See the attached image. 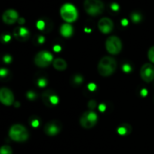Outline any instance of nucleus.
Segmentation results:
<instances>
[{
    "label": "nucleus",
    "instance_id": "obj_15",
    "mask_svg": "<svg viewBox=\"0 0 154 154\" xmlns=\"http://www.w3.org/2000/svg\"><path fill=\"white\" fill-rule=\"evenodd\" d=\"M36 27L41 31L47 33V32L51 31V29H52L53 24L52 22L48 18V19L47 18L44 19L43 18V19H40L39 21H38Z\"/></svg>",
    "mask_w": 154,
    "mask_h": 154
},
{
    "label": "nucleus",
    "instance_id": "obj_34",
    "mask_svg": "<svg viewBox=\"0 0 154 154\" xmlns=\"http://www.w3.org/2000/svg\"><path fill=\"white\" fill-rule=\"evenodd\" d=\"M54 51H56V52H59V51H61V46L60 45H55V46L54 47Z\"/></svg>",
    "mask_w": 154,
    "mask_h": 154
},
{
    "label": "nucleus",
    "instance_id": "obj_12",
    "mask_svg": "<svg viewBox=\"0 0 154 154\" xmlns=\"http://www.w3.org/2000/svg\"><path fill=\"white\" fill-rule=\"evenodd\" d=\"M98 28L104 34L110 33L114 29V23L108 18H102L98 23Z\"/></svg>",
    "mask_w": 154,
    "mask_h": 154
},
{
    "label": "nucleus",
    "instance_id": "obj_27",
    "mask_svg": "<svg viewBox=\"0 0 154 154\" xmlns=\"http://www.w3.org/2000/svg\"><path fill=\"white\" fill-rule=\"evenodd\" d=\"M11 39V36H10V34H8V33H3L0 36V40L3 43H7V42H10Z\"/></svg>",
    "mask_w": 154,
    "mask_h": 154
},
{
    "label": "nucleus",
    "instance_id": "obj_14",
    "mask_svg": "<svg viewBox=\"0 0 154 154\" xmlns=\"http://www.w3.org/2000/svg\"><path fill=\"white\" fill-rule=\"evenodd\" d=\"M14 36L20 42H26L29 39L30 33L25 27H16L14 30Z\"/></svg>",
    "mask_w": 154,
    "mask_h": 154
},
{
    "label": "nucleus",
    "instance_id": "obj_6",
    "mask_svg": "<svg viewBox=\"0 0 154 154\" xmlns=\"http://www.w3.org/2000/svg\"><path fill=\"white\" fill-rule=\"evenodd\" d=\"M122 47H123V45H122L121 40L117 36H111L106 39L105 48L109 54H113V55L118 54L121 51Z\"/></svg>",
    "mask_w": 154,
    "mask_h": 154
},
{
    "label": "nucleus",
    "instance_id": "obj_28",
    "mask_svg": "<svg viewBox=\"0 0 154 154\" xmlns=\"http://www.w3.org/2000/svg\"><path fill=\"white\" fill-rule=\"evenodd\" d=\"M45 39L43 36L42 35H38V36H35L34 38V42L36 45H42L45 42Z\"/></svg>",
    "mask_w": 154,
    "mask_h": 154
},
{
    "label": "nucleus",
    "instance_id": "obj_8",
    "mask_svg": "<svg viewBox=\"0 0 154 154\" xmlns=\"http://www.w3.org/2000/svg\"><path fill=\"white\" fill-rule=\"evenodd\" d=\"M63 125L61 122L57 119H53V120L49 121L44 128V131L45 134L48 136H56L61 131Z\"/></svg>",
    "mask_w": 154,
    "mask_h": 154
},
{
    "label": "nucleus",
    "instance_id": "obj_29",
    "mask_svg": "<svg viewBox=\"0 0 154 154\" xmlns=\"http://www.w3.org/2000/svg\"><path fill=\"white\" fill-rule=\"evenodd\" d=\"M147 56H148V59L150 61L154 63V46H152L151 48L149 49L148 53H147Z\"/></svg>",
    "mask_w": 154,
    "mask_h": 154
},
{
    "label": "nucleus",
    "instance_id": "obj_32",
    "mask_svg": "<svg viewBox=\"0 0 154 154\" xmlns=\"http://www.w3.org/2000/svg\"><path fill=\"white\" fill-rule=\"evenodd\" d=\"M88 107H89V108H90L91 110H93V109H94L95 107H96V101H94V100H91V101H89Z\"/></svg>",
    "mask_w": 154,
    "mask_h": 154
},
{
    "label": "nucleus",
    "instance_id": "obj_24",
    "mask_svg": "<svg viewBox=\"0 0 154 154\" xmlns=\"http://www.w3.org/2000/svg\"><path fill=\"white\" fill-rule=\"evenodd\" d=\"M0 154H12V149L11 146L8 145H4V146L0 147Z\"/></svg>",
    "mask_w": 154,
    "mask_h": 154
},
{
    "label": "nucleus",
    "instance_id": "obj_1",
    "mask_svg": "<svg viewBox=\"0 0 154 154\" xmlns=\"http://www.w3.org/2000/svg\"><path fill=\"white\" fill-rule=\"evenodd\" d=\"M117 67V63L114 57L105 56L99 60L97 69L99 75L103 77H108L115 72Z\"/></svg>",
    "mask_w": 154,
    "mask_h": 154
},
{
    "label": "nucleus",
    "instance_id": "obj_9",
    "mask_svg": "<svg viewBox=\"0 0 154 154\" xmlns=\"http://www.w3.org/2000/svg\"><path fill=\"white\" fill-rule=\"evenodd\" d=\"M44 104L48 107H54L59 103V97L52 90H46L42 95Z\"/></svg>",
    "mask_w": 154,
    "mask_h": 154
},
{
    "label": "nucleus",
    "instance_id": "obj_30",
    "mask_svg": "<svg viewBox=\"0 0 154 154\" xmlns=\"http://www.w3.org/2000/svg\"><path fill=\"white\" fill-rule=\"evenodd\" d=\"M3 61L5 63H10L12 61V57L11 56L9 55V54H5V55L3 57Z\"/></svg>",
    "mask_w": 154,
    "mask_h": 154
},
{
    "label": "nucleus",
    "instance_id": "obj_36",
    "mask_svg": "<svg viewBox=\"0 0 154 154\" xmlns=\"http://www.w3.org/2000/svg\"><path fill=\"white\" fill-rule=\"evenodd\" d=\"M121 24L123 26H127L128 25V21L126 19H123L121 21Z\"/></svg>",
    "mask_w": 154,
    "mask_h": 154
},
{
    "label": "nucleus",
    "instance_id": "obj_21",
    "mask_svg": "<svg viewBox=\"0 0 154 154\" xmlns=\"http://www.w3.org/2000/svg\"><path fill=\"white\" fill-rule=\"evenodd\" d=\"M11 78V72L6 68H1L0 69V80L7 81Z\"/></svg>",
    "mask_w": 154,
    "mask_h": 154
},
{
    "label": "nucleus",
    "instance_id": "obj_2",
    "mask_svg": "<svg viewBox=\"0 0 154 154\" xmlns=\"http://www.w3.org/2000/svg\"><path fill=\"white\" fill-rule=\"evenodd\" d=\"M85 11L90 16H98L103 13L105 5L102 0H85L84 2Z\"/></svg>",
    "mask_w": 154,
    "mask_h": 154
},
{
    "label": "nucleus",
    "instance_id": "obj_31",
    "mask_svg": "<svg viewBox=\"0 0 154 154\" xmlns=\"http://www.w3.org/2000/svg\"><path fill=\"white\" fill-rule=\"evenodd\" d=\"M110 8H111V11L114 12L118 11L119 9H120V6H119V5L117 3H112L111 5V6H110Z\"/></svg>",
    "mask_w": 154,
    "mask_h": 154
},
{
    "label": "nucleus",
    "instance_id": "obj_17",
    "mask_svg": "<svg viewBox=\"0 0 154 154\" xmlns=\"http://www.w3.org/2000/svg\"><path fill=\"white\" fill-rule=\"evenodd\" d=\"M53 66L57 70L63 71L67 68V63L64 59L58 57L53 61Z\"/></svg>",
    "mask_w": 154,
    "mask_h": 154
},
{
    "label": "nucleus",
    "instance_id": "obj_11",
    "mask_svg": "<svg viewBox=\"0 0 154 154\" xmlns=\"http://www.w3.org/2000/svg\"><path fill=\"white\" fill-rule=\"evenodd\" d=\"M0 102L5 106H11L14 103V96L8 88H0Z\"/></svg>",
    "mask_w": 154,
    "mask_h": 154
},
{
    "label": "nucleus",
    "instance_id": "obj_25",
    "mask_svg": "<svg viewBox=\"0 0 154 154\" xmlns=\"http://www.w3.org/2000/svg\"><path fill=\"white\" fill-rule=\"evenodd\" d=\"M26 98L29 101H34L35 100L37 99L38 98L37 93H35V92L33 91H29L26 93Z\"/></svg>",
    "mask_w": 154,
    "mask_h": 154
},
{
    "label": "nucleus",
    "instance_id": "obj_3",
    "mask_svg": "<svg viewBox=\"0 0 154 154\" xmlns=\"http://www.w3.org/2000/svg\"><path fill=\"white\" fill-rule=\"evenodd\" d=\"M28 130L20 124H15L9 130V137L11 140L17 142L26 141L29 138Z\"/></svg>",
    "mask_w": 154,
    "mask_h": 154
},
{
    "label": "nucleus",
    "instance_id": "obj_39",
    "mask_svg": "<svg viewBox=\"0 0 154 154\" xmlns=\"http://www.w3.org/2000/svg\"><path fill=\"white\" fill-rule=\"evenodd\" d=\"M14 107H19L20 105V103L18 102V101H16V102H14Z\"/></svg>",
    "mask_w": 154,
    "mask_h": 154
},
{
    "label": "nucleus",
    "instance_id": "obj_5",
    "mask_svg": "<svg viewBox=\"0 0 154 154\" xmlns=\"http://www.w3.org/2000/svg\"><path fill=\"white\" fill-rule=\"evenodd\" d=\"M98 121V116L93 110L86 111L80 118V124L83 128L89 129L96 125Z\"/></svg>",
    "mask_w": 154,
    "mask_h": 154
},
{
    "label": "nucleus",
    "instance_id": "obj_10",
    "mask_svg": "<svg viewBox=\"0 0 154 154\" xmlns=\"http://www.w3.org/2000/svg\"><path fill=\"white\" fill-rule=\"evenodd\" d=\"M140 75L146 82H151L154 79V65L152 63H144L141 68Z\"/></svg>",
    "mask_w": 154,
    "mask_h": 154
},
{
    "label": "nucleus",
    "instance_id": "obj_7",
    "mask_svg": "<svg viewBox=\"0 0 154 154\" xmlns=\"http://www.w3.org/2000/svg\"><path fill=\"white\" fill-rule=\"evenodd\" d=\"M53 61H54V57L52 54L47 51H39L34 58V62L36 66L41 68L47 67Z\"/></svg>",
    "mask_w": 154,
    "mask_h": 154
},
{
    "label": "nucleus",
    "instance_id": "obj_4",
    "mask_svg": "<svg viewBox=\"0 0 154 154\" xmlns=\"http://www.w3.org/2000/svg\"><path fill=\"white\" fill-rule=\"evenodd\" d=\"M60 15L66 22L72 23L78 18V11L72 4L66 3L60 8Z\"/></svg>",
    "mask_w": 154,
    "mask_h": 154
},
{
    "label": "nucleus",
    "instance_id": "obj_22",
    "mask_svg": "<svg viewBox=\"0 0 154 154\" xmlns=\"http://www.w3.org/2000/svg\"><path fill=\"white\" fill-rule=\"evenodd\" d=\"M29 123L31 125L32 127L33 128H38L41 124L40 118L38 117L37 116H32L29 119Z\"/></svg>",
    "mask_w": 154,
    "mask_h": 154
},
{
    "label": "nucleus",
    "instance_id": "obj_37",
    "mask_svg": "<svg viewBox=\"0 0 154 154\" xmlns=\"http://www.w3.org/2000/svg\"><path fill=\"white\" fill-rule=\"evenodd\" d=\"M18 23H19L20 24H24V23H25V19H24V18H20L19 19H18Z\"/></svg>",
    "mask_w": 154,
    "mask_h": 154
},
{
    "label": "nucleus",
    "instance_id": "obj_19",
    "mask_svg": "<svg viewBox=\"0 0 154 154\" xmlns=\"http://www.w3.org/2000/svg\"><path fill=\"white\" fill-rule=\"evenodd\" d=\"M35 84L39 88H45L48 84V79L47 76L42 75H36L35 77Z\"/></svg>",
    "mask_w": 154,
    "mask_h": 154
},
{
    "label": "nucleus",
    "instance_id": "obj_18",
    "mask_svg": "<svg viewBox=\"0 0 154 154\" xmlns=\"http://www.w3.org/2000/svg\"><path fill=\"white\" fill-rule=\"evenodd\" d=\"M132 131V126L128 123H123L117 128V133L120 135L125 136L129 134Z\"/></svg>",
    "mask_w": 154,
    "mask_h": 154
},
{
    "label": "nucleus",
    "instance_id": "obj_38",
    "mask_svg": "<svg viewBox=\"0 0 154 154\" xmlns=\"http://www.w3.org/2000/svg\"><path fill=\"white\" fill-rule=\"evenodd\" d=\"M147 94V91H146L145 88H144V90H142V91H141V95H142V96H146Z\"/></svg>",
    "mask_w": 154,
    "mask_h": 154
},
{
    "label": "nucleus",
    "instance_id": "obj_16",
    "mask_svg": "<svg viewBox=\"0 0 154 154\" xmlns=\"http://www.w3.org/2000/svg\"><path fill=\"white\" fill-rule=\"evenodd\" d=\"M60 33L63 37H70L73 34V27L69 24H63L60 27Z\"/></svg>",
    "mask_w": 154,
    "mask_h": 154
},
{
    "label": "nucleus",
    "instance_id": "obj_13",
    "mask_svg": "<svg viewBox=\"0 0 154 154\" xmlns=\"http://www.w3.org/2000/svg\"><path fill=\"white\" fill-rule=\"evenodd\" d=\"M18 19H19L18 13L14 9L6 10L2 14V21L6 24L9 25L14 24L17 21H18Z\"/></svg>",
    "mask_w": 154,
    "mask_h": 154
},
{
    "label": "nucleus",
    "instance_id": "obj_33",
    "mask_svg": "<svg viewBox=\"0 0 154 154\" xmlns=\"http://www.w3.org/2000/svg\"><path fill=\"white\" fill-rule=\"evenodd\" d=\"M88 89L90 91H95L96 89V85L93 82L90 83V84L88 85Z\"/></svg>",
    "mask_w": 154,
    "mask_h": 154
},
{
    "label": "nucleus",
    "instance_id": "obj_35",
    "mask_svg": "<svg viewBox=\"0 0 154 154\" xmlns=\"http://www.w3.org/2000/svg\"><path fill=\"white\" fill-rule=\"evenodd\" d=\"M105 110H106V106H105V104H101V105L99 106V110H100L101 112H104Z\"/></svg>",
    "mask_w": 154,
    "mask_h": 154
},
{
    "label": "nucleus",
    "instance_id": "obj_20",
    "mask_svg": "<svg viewBox=\"0 0 154 154\" xmlns=\"http://www.w3.org/2000/svg\"><path fill=\"white\" fill-rule=\"evenodd\" d=\"M84 82V77L80 74H75L71 79V82L72 85L74 86H78L82 84Z\"/></svg>",
    "mask_w": 154,
    "mask_h": 154
},
{
    "label": "nucleus",
    "instance_id": "obj_26",
    "mask_svg": "<svg viewBox=\"0 0 154 154\" xmlns=\"http://www.w3.org/2000/svg\"><path fill=\"white\" fill-rule=\"evenodd\" d=\"M122 70L124 72L129 73V72H132V66L129 63H124L122 64Z\"/></svg>",
    "mask_w": 154,
    "mask_h": 154
},
{
    "label": "nucleus",
    "instance_id": "obj_23",
    "mask_svg": "<svg viewBox=\"0 0 154 154\" xmlns=\"http://www.w3.org/2000/svg\"><path fill=\"white\" fill-rule=\"evenodd\" d=\"M131 20L134 24H138L142 21V16L138 12H133L131 14Z\"/></svg>",
    "mask_w": 154,
    "mask_h": 154
}]
</instances>
